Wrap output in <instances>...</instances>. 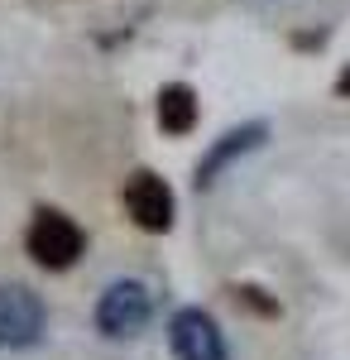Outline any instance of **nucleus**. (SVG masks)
Returning <instances> with one entry per match:
<instances>
[{
	"label": "nucleus",
	"mask_w": 350,
	"mask_h": 360,
	"mask_svg": "<svg viewBox=\"0 0 350 360\" xmlns=\"http://www.w3.org/2000/svg\"><path fill=\"white\" fill-rule=\"evenodd\" d=\"M149 312H154L149 288L139 278H120V283H110L106 293H101V303H96V327L106 336H115V341H130V336L144 332Z\"/></svg>",
	"instance_id": "f03ea898"
},
{
	"label": "nucleus",
	"mask_w": 350,
	"mask_h": 360,
	"mask_svg": "<svg viewBox=\"0 0 350 360\" xmlns=\"http://www.w3.org/2000/svg\"><path fill=\"white\" fill-rule=\"evenodd\" d=\"M264 135H269V125H264V120H254V125H240V130H226V135L212 144V154L197 164V188L216 183V173L231 164L235 154H249V149H259V144H264Z\"/></svg>",
	"instance_id": "423d86ee"
},
{
	"label": "nucleus",
	"mask_w": 350,
	"mask_h": 360,
	"mask_svg": "<svg viewBox=\"0 0 350 360\" xmlns=\"http://www.w3.org/2000/svg\"><path fill=\"white\" fill-rule=\"evenodd\" d=\"M159 125L168 135H188L192 125H197V96H192V86L173 82L159 91Z\"/></svg>",
	"instance_id": "0eeeda50"
},
{
	"label": "nucleus",
	"mask_w": 350,
	"mask_h": 360,
	"mask_svg": "<svg viewBox=\"0 0 350 360\" xmlns=\"http://www.w3.org/2000/svg\"><path fill=\"white\" fill-rule=\"evenodd\" d=\"M82 250H86V236H82V226L72 217H63L53 207L34 212V221H29V255L44 269H72L82 259Z\"/></svg>",
	"instance_id": "f257e3e1"
},
{
	"label": "nucleus",
	"mask_w": 350,
	"mask_h": 360,
	"mask_svg": "<svg viewBox=\"0 0 350 360\" xmlns=\"http://www.w3.org/2000/svg\"><path fill=\"white\" fill-rule=\"evenodd\" d=\"M48 312L39 303V293H29L25 283H0V346L5 351H25L44 336Z\"/></svg>",
	"instance_id": "7ed1b4c3"
},
{
	"label": "nucleus",
	"mask_w": 350,
	"mask_h": 360,
	"mask_svg": "<svg viewBox=\"0 0 350 360\" xmlns=\"http://www.w3.org/2000/svg\"><path fill=\"white\" fill-rule=\"evenodd\" d=\"M125 207H130V217H135L139 231H168V226H173V188L163 183L159 173H149V168L130 173V183H125Z\"/></svg>",
	"instance_id": "20e7f679"
},
{
	"label": "nucleus",
	"mask_w": 350,
	"mask_h": 360,
	"mask_svg": "<svg viewBox=\"0 0 350 360\" xmlns=\"http://www.w3.org/2000/svg\"><path fill=\"white\" fill-rule=\"evenodd\" d=\"M336 86H341V91H346V96H350V68H346V72H341V77H336Z\"/></svg>",
	"instance_id": "6e6552de"
},
{
	"label": "nucleus",
	"mask_w": 350,
	"mask_h": 360,
	"mask_svg": "<svg viewBox=\"0 0 350 360\" xmlns=\"http://www.w3.org/2000/svg\"><path fill=\"white\" fill-rule=\"evenodd\" d=\"M168 341L178 360H226V336L202 307H183L168 327Z\"/></svg>",
	"instance_id": "39448f33"
}]
</instances>
